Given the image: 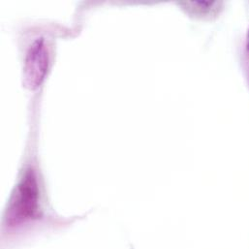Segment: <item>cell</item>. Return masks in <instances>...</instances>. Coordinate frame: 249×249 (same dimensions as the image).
I'll use <instances>...</instances> for the list:
<instances>
[{
  "label": "cell",
  "instance_id": "6da1fadb",
  "mask_svg": "<svg viewBox=\"0 0 249 249\" xmlns=\"http://www.w3.org/2000/svg\"><path fill=\"white\" fill-rule=\"evenodd\" d=\"M80 218L58 216L50 210L39 163L31 151L20 168L2 214V248L16 246L37 231L68 228Z\"/></svg>",
  "mask_w": 249,
  "mask_h": 249
},
{
  "label": "cell",
  "instance_id": "3957f363",
  "mask_svg": "<svg viewBox=\"0 0 249 249\" xmlns=\"http://www.w3.org/2000/svg\"><path fill=\"white\" fill-rule=\"evenodd\" d=\"M247 48H248V51L249 53V31H248V35H247Z\"/></svg>",
  "mask_w": 249,
  "mask_h": 249
},
{
  "label": "cell",
  "instance_id": "7a4b0ae2",
  "mask_svg": "<svg viewBox=\"0 0 249 249\" xmlns=\"http://www.w3.org/2000/svg\"><path fill=\"white\" fill-rule=\"evenodd\" d=\"M51 65V51L44 37L34 39L28 46L22 67V82L29 90L38 89L45 82Z\"/></svg>",
  "mask_w": 249,
  "mask_h": 249
}]
</instances>
